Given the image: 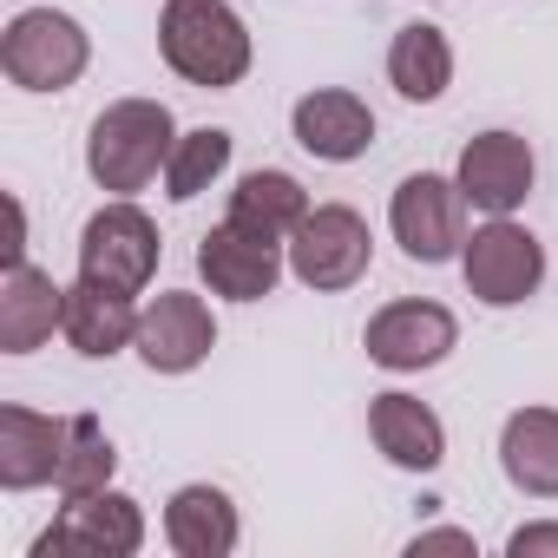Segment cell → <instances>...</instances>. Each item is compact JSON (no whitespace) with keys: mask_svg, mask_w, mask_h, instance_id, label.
Segmentation results:
<instances>
[{"mask_svg":"<svg viewBox=\"0 0 558 558\" xmlns=\"http://www.w3.org/2000/svg\"><path fill=\"white\" fill-rule=\"evenodd\" d=\"M158 53L197 93H230L250 80V27L230 0H165L158 8Z\"/></svg>","mask_w":558,"mask_h":558,"instance_id":"obj_1","label":"cell"},{"mask_svg":"<svg viewBox=\"0 0 558 558\" xmlns=\"http://www.w3.org/2000/svg\"><path fill=\"white\" fill-rule=\"evenodd\" d=\"M171 145L178 119L165 99H112L86 132V171L106 197H138L151 178H165Z\"/></svg>","mask_w":558,"mask_h":558,"instance_id":"obj_2","label":"cell"},{"mask_svg":"<svg viewBox=\"0 0 558 558\" xmlns=\"http://www.w3.org/2000/svg\"><path fill=\"white\" fill-rule=\"evenodd\" d=\"M93 66V40L73 14L60 8H21L0 34V73L21 93H66Z\"/></svg>","mask_w":558,"mask_h":558,"instance_id":"obj_3","label":"cell"},{"mask_svg":"<svg viewBox=\"0 0 558 558\" xmlns=\"http://www.w3.org/2000/svg\"><path fill=\"white\" fill-rule=\"evenodd\" d=\"M290 276L316 296L355 290L375 263V230L355 204H310V217L290 230Z\"/></svg>","mask_w":558,"mask_h":558,"instance_id":"obj_4","label":"cell"},{"mask_svg":"<svg viewBox=\"0 0 558 558\" xmlns=\"http://www.w3.org/2000/svg\"><path fill=\"white\" fill-rule=\"evenodd\" d=\"M460 276H466V296L486 310H519L538 296L545 283V243L512 223V217H486L466 243H460Z\"/></svg>","mask_w":558,"mask_h":558,"instance_id":"obj_5","label":"cell"},{"mask_svg":"<svg viewBox=\"0 0 558 558\" xmlns=\"http://www.w3.org/2000/svg\"><path fill=\"white\" fill-rule=\"evenodd\" d=\"M158 223L132 204V197H112L86 217L80 230V276H93V283H112V290H132L145 296L151 290V276H158Z\"/></svg>","mask_w":558,"mask_h":558,"instance_id":"obj_6","label":"cell"},{"mask_svg":"<svg viewBox=\"0 0 558 558\" xmlns=\"http://www.w3.org/2000/svg\"><path fill=\"white\" fill-rule=\"evenodd\" d=\"M145 545V512L132 493H80L60 506V519L34 538V558H138Z\"/></svg>","mask_w":558,"mask_h":558,"instance_id":"obj_7","label":"cell"},{"mask_svg":"<svg viewBox=\"0 0 558 558\" xmlns=\"http://www.w3.org/2000/svg\"><path fill=\"white\" fill-rule=\"evenodd\" d=\"M388 230H395V243H401L414 263H447V256H460V243H466V197H460V184L440 178V171L401 178L395 197H388Z\"/></svg>","mask_w":558,"mask_h":558,"instance_id":"obj_8","label":"cell"},{"mask_svg":"<svg viewBox=\"0 0 558 558\" xmlns=\"http://www.w3.org/2000/svg\"><path fill=\"white\" fill-rule=\"evenodd\" d=\"M453 342H460L453 310H447V303H427V296H401V303L375 310V316H368V329H362L368 362H375V368H388V375L440 368V362L453 355Z\"/></svg>","mask_w":558,"mask_h":558,"instance_id":"obj_9","label":"cell"},{"mask_svg":"<svg viewBox=\"0 0 558 558\" xmlns=\"http://www.w3.org/2000/svg\"><path fill=\"white\" fill-rule=\"evenodd\" d=\"M283 269H290L283 243L263 236V230H243L230 217L197 243V276H204V290L223 296V303H263V296H276Z\"/></svg>","mask_w":558,"mask_h":558,"instance_id":"obj_10","label":"cell"},{"mask_svg":"<svg viewBox=\"0 0 558 558\" xmlns=\"http://www.w3.org/2000/svg\"><path fill=\"white\" fill-rule=\"evenodd\" d=\"M138 362L151 368V375H191V368H204L210 362V349H217V316H210V303L204 296H191V290H158L145 310H138Z\"/></svg>","mask_w":558,"mask_h":558,"instance_id":"obj_11","label":"cell"},{"mask_svg":"<svg viewBox=\"0 0 558 558\" xmlns=\"http://www.w3.org/2000/svg\"><path fill=\"white\" fill-rule=\"evenodd\" d=\"M532 178H538V158L519 132H480V138H466V151L453 165L466 210H486V217H512L532 197Z\"/></svg>","mask_w":558,"mask_h":558,"instance_id":"obj_12","label":"cell"},{"mask_svg":"<svg viewBox=\"0 0 558 558\" xmlns=\"http://www.w3.org/2000/svg\"><path fill=\"white\" fill-rule=\"evenodd\" d=\"M290 132H296V145H303L310 158H323V165H355V158H368V145H375V112H368V99L349 93V86H316V93L296 99Z\"/></svg>","mask_w":558,"mask_h":558,"instance_id":"obj_13","label":"cell"},{"mask_svg":"<svg viewBox=\"0 0 558 558\" xmlns=\"http://www.w3.org/2000/svg\"><path fill=\"white\" fill-rule=\"evenodd\" d=\"M368 440L401 473H440L447 466V427H440V414L427 401L401 395V388H388V395L368 401Z\"/></svg>","mask_w":558,"mask_h":558,"instance_id":"obj_14","label":"cell"},{"mask_svg":"<svg viewBox=\"0 0 558 558\" xmlns=\"http://www.w3.org/2000/svg\"><path fill=\"white\" fill-rule=\"evenodd\" d=\"M66 434L73 414H34V408H0V486L8 493H34L60 480L66 460Z\"/></svg>","mask_w":558,"mask_h":558,"instance_id":"obj_15","label":"cell"},{"mask_svg":"<svg viewBox=\"0 0 558 558\" xmlns=\"http://www.w3.org/2000/svg\"><path fill=\"white\" fill-rule=\"evenodd\" d=\"M60 336L73 342V355L86 362H112L138 342V303L132 290H112V283H93V276H80V283L66 290V323Z\"/></svg>","mask_w":558,"mask_h":558,"instance_id":"obj_16","label":"cell"},{"mask_svg":"<svg viewBox=\"0 0 558 558\" xmlns=\"http://www.w3.org/2000/svg\"><path fill=\"white\" fill-rule=\"evenodd\" d=\"M60 323H66V290L34 263H8V276H0V355H34L40 342H53Z\"/></svg>","mask_w":558,"mask_h":558,"instance_id":"obj_17","label":"cell"},{"mask_svg":"<svg viewBox=\"0 0 558 558\" xmlns=\"http://www.w3.org/2000/svg\"><path fill=\"white\" fill-rule=\"evenodd\" d=\"M236 538H243V519H236V506H230L223 486L191 480V486H178L165 499V545L178 558H230Z\"/></svg>","mask_w":558,"mask_h":558,"instance_id":"obj_18","label":"cell"},{"mask_svg":"<svg viewBox=\"0 0 558 558\" xmlns=\"http://www.w3.org/2000/svg\"><path fill=\"white\" fill-rule=\"evenodd\" d=\"M499 473L525 499H558V408H512L506 414Z\"/></svg>","mask_w":558,"mask_h":558,"instance_id":"obj_19","label":"cell"},{"mask_svg":"<svg viewBox=\"0 0 558 558\" xmlns=\"http://www.w3.org/2000/svg\"><path fill=\"white\" fill-rule=\"evenodd\" d=\"M388 86L408 99V106H434L447 86H453V47L440 27L427 21H408L395 40H388Z\"/></svg>","mask_w":558,"mask_h":558,"instance_id":"obj_20","label":"cell"},{"mask_svg":"<svg viewBox=\"0 0 558 558\" xmlns=\"http://www.w3.org/2000/svg\"><path fill=\"white\" fill-rule=\"evenodd\" d=\"M223 217L243 223V230H263V236H276V243H290V230L310 217V191H303L290 171H243Z\"/></svg>","mask_w":558,"mask_h":558,"instance_id":"obj_21","label":"cell"},{"mask_svg":"<svg viewBox=\"0 0 558 558\" xmlns=\"http://www.w3.org/2000/svg\"><path fill=\"white\" fill-rule=\"evenodd\" d=\"M230 151H236V138H230L223 125L178 132V145H171V158H165V197H171V204L204 197V191L230 171Z\"/></svg>","mask_w":558,"mask_h":558,"instance_id":"obj_22","label":"cell"},{"mask_svg":"<svg viewBox=\"0 0 558 558\" xmlns=\"http://www.w3.org/2000/svg\"><path fill=\"white\" fill-rule=\"evenodd\" d=\"M119 473V447L112 434L93 421V414H73V434H66V460H60V499H80V493H106Z\"/></svg>","mask_w":558,"mask_h":558,"instance_id":"obj_23","label":"cell"},{"mask_svg":"<svg viewBox=\"0 0 558 558\" xmlns=\"http://www.w3.org/2000/svg\"><path fill=\"white\" fill-rule=\"evenodd\" d=\"M506 551H512V558H558V519H532V525H519V532L506 538Z\"/></svg>","mask_w":558,"mask_h":558,"instance_id":"obj_24","label":"cell"},{"mask_svg":"<svg viewBox=\"0 0 558 558\" xmlns=\"http://www.w3.org/2000/svg\"><path fill=\"white\" fill-rule=\"evenodd\" d=\"M8 263H27V210H21V197H8Z\"/></svg>","mask_w":558,"mask_h":558,"instance_id":"obj_25","label":"cell"},{"mask_svg":"<svg viewBox=\"0 0 558 558\" xmlns=\"http://www.w3.org/2000/svg\"><path fill=\"white\" fill-rule=\"evenodd\" d=\"M414 551H473V532H421Z\"/></svg>","mask_w":558,"mask_h":558,"instance_id":"obj_26","label":"cell"}]
</instances>
